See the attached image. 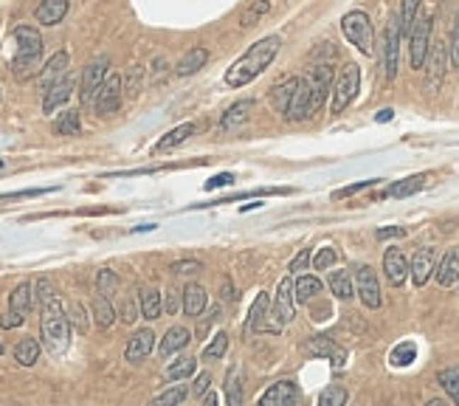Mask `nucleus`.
Wrapping results in <instances>:
<instances>
[{
    "mask_svg": "<svg viewBox=\"0 0 459 406\" xmlns=\"http://www.w3.org/2000/svg\"><path fill=\"white\" fill-rule=\"evenodd\" d=\"M206 310V291L200 285H186L183 291V313L186 316H200Z\"/></svg>",
    "mask_w": 459,
    "mask_h": 406,
    "instance_id": "26",
    "label": "nucleus"
},
{
    "mask_svg": "<svg viewBox=\"0 0 459 406\" xmlns=\"http://www.w3.org/2000/svg\"><path fill=\"white\" fill-rule=\"evenodd\" d=\"M200 271H203V266L195 263V260H181V263L172 266V274H178V276H189V274H200Z\"/></svg>",
    "mask_w": 459,
    "mask_h": 406,
    "instance_id": "51",
    "label": "nucleus"
},
{
    "mask_svg": "<svg viewBox=\"0 0 459 406\" xmlns=\"http://www.w3.org/2000/svg\"><path fill=\"white\" fill-rule=\"evenodd\" d=\"M305 350H307L310 356H316V359H330L336 367H344V361H346V350L344 347H339L330 336H313V339H307V342H305Z\"/></svg>",
    "mask_w": 459,
    "mask_h": 406,
    "instance_id": "12",
    "label": "nucleus"
},
{
    "mask_svg": "<svg viewBox=\"0 0 459 406\" xmlns=\"http://www.w3.org/2000/svg\"><path fill=\"white\" fill-rule=\"evenodd\" d=\"M108 65H110V60L102 54V57H96V60H94V62L85 68V77H82V91H79L82 105H85V102H94L96 91H99V88H102V82H105Z\"/></svg>",
    "mask_w": 459,
    "mask_h": 406,
    "instance_id": "10",
    "label": "nucleus"
},
{
    "mask_svg": "<svg viewBox=\"0 0 459 406\" xmlns=\"http://www.w3.org/2000/svg\"><path fill=\"white\" fill-rule=\"evenodd\" d=\"M51 189H23V192H8V195H0V201H20V198H37V195H45Z\"/></svg>",
    "mask_w": 459,
    "mask_h": 406,
    "instance_id": "55",
    "label": "nucleus"
},
{
    "mask_svg": "<svg viewBox=\"0 0 459 406\" xmlns=\"http://www.w3.org/2000/svg\"><path fill=\"white\" fill-rule=\"evenodd\" d=\"M358 88H361V68L358 65H344V71H341V77H339V82H336V88H333V105H330V111L333 113H344V108L358 96Z\"/></svg>",
    "mask_w": 459,
    "mask_h": 406,
    "instance_id": "6",
    "label": "nucleus"
},
{
    "mask_svg": "<svg viewBox=\"0 0 459 406\" xmlns=\"http://www.w3.org/2000/svg\"><path fill=\"white\" fill-rule=\"evenodd\" d=\"M94 108H96V116H113L121 108V77L118 74H110L102 82V88L94 96Z\"/></svg>",
    "mask_w": 459,
    "mask_h": 406,
    "instance_id": "7",
    "label": "nucleus"
},
{
    "mask_svg": "<svg viewBox=\"0 0 459 406\" xmlns=\"http://www.w3.org/2000/svg\"><path fill=\"white\" fill-rule=\"evenodd\" d=\"M414 359H417L414 342H403V344H397V347L392 350V364H395V367H409Z\"/></svg>",
    "mask_w": 459,
    "mask_h": 406,
    "instance_id": "39",
    "label": "nucleus"
},
{
    "mask_svg": "<svg viewBox=\"0 0 459 406\" xmlns=\"http://www.w3.org/2000/svg\"><path fill=\"white\" fill-rule=\"evenodd\" d=\"M115 308L110 305V296H105V293H99L96 299H94V319H96V325L99 327H110L115 322Z\"/></svg>",
    "mask_w": 459,
    "mask_h": 406,
    "instance_id": "31",
    "label": "nucleus"
},
{
    "mask_svg": "<svg viewBox=\"0 0 459 406\" xmlns=\"http://www.w3.org/2000/svg\"><path fill=\"white\" fill-rule=\"evenodd\" d=\"M319 404L322 406H344L346 404V390L344 387H330L319 395Z\"/></svg>",
    "mask_w": 459,
    "mask_h": 406,
    "instance_id": "49",
    "label": "nucleus"
},
{
    "mask_svg": "<svg viewBox=\"0 0 459 406\" xmlns=\"http://www.w3.org/2000/svg\"><path fill=\"white\" fill-rule=\"evenodd\" d=\"M237 367H231L229 370V381H226V404L229 406H239L242 404V387H239V381H237Z\"/></svg>",
    "mask_w": 459,
    "mask_h": 406,
    "instance_id": "42",
    "label": "nucleus"
},
{
    "mask_svg": "<svg viewBox=\"0 0 459 406\" xmlns=\"http://www.w3.org/2000/svg\"><path fill=\"white\" fill-rule=\"evenodd\" d=\"M14 40H17V54L11 60V74L23 82L31 79L40 71V57H42V37L37 28L31 26H17L14 28Z\"/></svg>",
    "mask_w": 459,
    "mask_h": 406,
    "instance_id": "2",
    "label": "nucleus"
},
{
    "mask_svg": "<svg viewBox=\"0 0 459 406\" xmlns=\"http://www.w3.org/2000/svg\"><path fill=\"white\" fill-rule=\"evenodd\" d=\"M152 347H155V333L147 327V330H138L130 342H127V350H124V359L130 361V364H138V361H144L149 353H152Z\"/></svg>",
    "mask_w": 459,
    "mask_h": 406,
    "instance_id": "15",
    "label": "nucleus"
},
{
    "mask_svg": "<svg viewBox=\"0 0 459 406\" xmlns=\"http://www.w3.org/2000/svg\"><path fill=\"white\" fill-rule=\"evenodd\" d=\"M54 130L60 135H79V130H82L79 111H65V113H60V119L54 122Z\"/></svg>",
    "mask_w": 459,
    "mask_h": 406,
    "instance_id": "34",
    "label": "nucleus"
},
{
    "mask_svg": "<svg viewBox=\"0 0 459 406\" xmlns=\"http://www.w3.org/2000/svg\"><path fill=\"white\" fill-rule=\"evenodd\" d=\"M31 305H34V288H31V282H20L8 293V310H17V313L26 316L31 310Z\"/></svg>",
    "mask_w": 459,
    "mask_h": 406,
    "instance_id": "23",
    "label": "nucleus"
},
{
    "mask_svg": "<svg viewBox=\"0 0 459 406\" xmlns=\"http://www.w3.org/2000/svg\"><path fill=\"white\" fill-rule=\"evenodd\" d=\"M23 322H26V316H23V313H17V310H8L6 316H0V327H6V330L20 327Z\"/></svg>",
    "mask_w": 459,
    "mask_h": 406,
    "instance_id": "54",
    "label": "nucleus"
},
{
    "mask_svg": "<svg viewBox=\"0 0 459 406\" xmlns=\"http://www.w3.org/2000/svg\"><path fill=\"white\" fill-rule=\"evenodd\" d=\"M268 9H271V3H268V0H254V3H251V6L242 11V20H239V23H242V26H254V23H256V20H259V17H262Z\"/></svg>",
    "mask_w": 459,
    "mask_h": 406,
    "instance_id": "46",
    "label": "nucleus"
},
{
    "mask_svg": "<svg viewBox=\"0 0 459 406\" xmlns=\"http://www.w3.org/2000/svg\"><path fill=\"white\" fill-rule=\"evenodd\" d=\"M420 3L423 0H403V6H400V34H409L412 31L414 17L420 11Z\"/></svg>",
    "mask_w": 459,
    "mask_h": 406,
    "instance_id": "40",
    "label": "nucleus"
},
{
    "mask_svg": "<svg viewBox=\"0 0 459 406\" xmlns=\"http://www.w3.org/2000/svg\"><path fill=\"white\" fill-rule=\"evenodd\" d=\"M426 181H429V175H412V178H406V181L392 184V186H389L383 195H392V198H409V195L420 192V189L426 186Z\"/></svg>",
    "mask_w": 459,
    "mask_h": 406,
    "instance_id": "30",
    "label": "nucleus"
},
{
    "mask_svg": "<svg viewBox=\"0 0 459 406\" xmlns=\"http://www.w3.org/2000/svg\"><path fill=\"white\" fill-rule=\"evenodd\" d=\"M434 271H437V254H434V249H420L414 254V260H412V282L417 288H423L431 279Z\"/></svg>",
    "mask_w": 459,
    "mask_h": 406,
    "instance_id": "16",
    "label": "nucleus"
},
{
    "mask_svg": "<svg viewBox=\"0 0 459 406\" xmlns=\"http://www.w3.org/2000/svg\"><path fill=\"white\" fill-rule=\"evenodd\" d=\"M313 263V257H310V252L307 249H302L296 257H293V263H290V271H305L307 266Z\"/></svg>",
    "mask_w": 459,
    "mask_h": 406,
    "instance_id": "56",
    "label": "nucleus"
},
{
    "mask_svg": "<svg viewBox=\"0 0 459 406\" xmlns=\"http://www.w3.org/2000/svg\"><path fill=\"white\" fill-rule=\"evenodd\" d=\"M372 184H378V181H361V184L344 186V189H339V192H336V198H349V195H355V192H361V189H366V186H372Z\"/></svg>",
    "mask_w": 459,
    "mask_h": 406,
    "instance_id": "60",
    "label": "nucleus"
},
{
    "mask_svg": "<svg viewBox=\"0 0 459 406\" xmlns=\"http://www.w3.org/2000/svg\"><path fill=\"white\" fill-rule=\"evenodd\" d=\"M186 398H189V390H186V387H169L166 393H161V395L155 398V404L175 406V404H181V401H186Z\"/></svg>",
    "mask_w": 459,
    "mask_h": 406,
    "instance_id": "44",
    "label": "nucleus"
},
{
    "mask_svg": "<svg viewBox=\"0 0 459 406\" xmlns=\"http://www.w3.org/2000/svg\"><path fill=\"white\" fill-rule=\"evenodd\" d=\"M251 111H254V102H251V99H242V102L231 105L229 111L223 113V119H220V130H231V128L242 125V122L248 119V113H251Z\"/></svg>",
    "mask_w": 459,
    "mask_h": 406,
    "instance_id": "29",
    "label": "nucleus"
},
{
    "mask_svg": "<svg viewBox=\"0 0 459 406\" xmlns=\"http://www.w3.org/2000/svg\"><path fill=\"white\" fill-rule=\"evenodd\" d=\"M279 48H282V40L276 37V34H271V37H262L259 43H254L234 65L229 68V74H226V82H229L231 88H242V85H248L251 79H256L271 62H273V57L279 54Z\"/></svg>",
    "mask_w": 459,
    "mask_h": 406,
    "instance_id": "1",
    "label": "nucleus"
},
{
    "mask_svg": "<svg viewBox=\"0 0 459 406\" xmlns=\"http://www.w3.org/2000/svg\"><path fill=\"white\" fill-rule=\"evenodd\" d=\"M431 28H434V17L429 11H417L414 26L409 31V48H412V68H423L431 51Z\"/></svg>",
    "mask_w": 459,
    "mask_h": 406,
    "instance_id": "4",
    "label": "nucleus"
},
{
    "mask_svg": "<svg viewBox=\"0 0 459 406\" xmlns=\"http://www.w3.org/2000/svg\"><path fill=\"white\" fill-rule=\"evenodd\" d=\"M383 271H386V279L397 288V285H403L406 276L412 274V263L406 260V254H403L400 249H389V252L383 254Z\"/></svg>",
    "mask_w": 459,
    "mask_h": 406,
    "instance_id": "14",
    "label": "nucleus"
},
{
    "mask_svg": "<svg viewBox=\"0 0 459 406\" xmlns=\"http://www.w3.org/2000/svg\"><path fill=\"white\" fill-rule=\"evenodd\" d=\"M65 313H68V322H71V327H76L79 333H85V330H88V313H85V308H82L79 302H71Z\"/></svg>",
    "mask_w": 459,
    "mask_h": 406,
    "instance_id": "43",
    "label": "nucleus"
},
{
    "mask_svg": "<svg viewBox=\"0 0 459 406\" xmlns=\"http://www.w3.org/2000/svg\"><path fill=\"white\" fill-rule=\"evenodd\" d=\"M229 350V333H217L212 342H209V347L203 350V361H215V359H223V353Z\"/></svg>",
    "mask_w": 459,
    "mask_h": 406,
    "instance_id": "41",
    "label": "nucleus"
},
{
    "mask_svg": "<svg viewBox=\"0 0 459 406\" xmlns=\"http://www.w3.org/2000/svg\"><path fill=\"white\" fill-rule=\"evenodd\" d=\"M229 184H234V175L231 172H220V175L206 181V189H217V186H229Z\"/></svg>",
    "mask_w": 459,
    "mask_h": 406,
    "instance_id": "58",
    "label": "nucleus"
},
{
    "mask_svg": "<svg viewBox=\"0 0 459 406\" xmlns=\"http://www.w3.org/2000/svg\"><path fill=\"white\" fill-rule=\"evenodd\" d=\"M299 404V387L293 381H276L259 395V406H293Z\"/></svg>",
    "mask_w": 459,
    "mask_h": 406,
    "instance_id": "13",
    "label": "nucleus"
},
{
    "mask_svg": "<svg viewBox=\"0 0 459 406\" xmlns=\"http://www.w3.org/2000/svg\"><path fill=\"white\" fill-rule=\"evenodd\" d=\"M355 293L361 296V302L366 308H380V285H378V276L369 266H358L355 269Z\"/></svg>",
    "mask_w": 459,
    "mask_h": 406,
    "instance_id": "9",
    "label": "nucleus"
},
{
    "mask_svg": "<svg viewBox=\"0 0 459 406\" xmlns=\"http://www.w3.org/2000/svg\"><path fill=\"white\" fill-rule=\"evenodd\" d=\"M437 381H440V387L448 393V398L459 404V367H448V370H440V376H437Z\"/></svg>",
    "mask_w": 459,
    "mask_h": 406,
    "instance_id": "36",
    "label": "nucleus"
},
{
    "mask_svg": "<svg viewBox=\"0 0 459 406\" xmlns=\"http://www.w3.org/2000/svg\"><path fill=\"white\" fill-rule=\"evenodd\" d=\"M65 74H68V54H65V51H57V54L48 60V65L42 68V74H40V88H42V91L51 88V85L60 82Z\"/></svg>",
    "mask_w": 459,
    "mask_h": 406,
    "instance_id": "20",
    "label": "nucleus"
},
{
    "mask_svg": "<svg viewBox=\"0 0 459 406\" xmlns=\"http://www.w3.org/2000/svg\"><path fill=\"white\" fill-rule=\"evenodd\" d=\"M195 130H198V128H195L192 122H186V125H181V128H175V130H169V133L164 135V138L158 141V147H155V150H158V152H166V150H172V147L183 144L189 135H195Z\"/></svg>",
    "mask_w": 459,
    "mask_h": 406,
    "instance_id": "32",
    "label": "nucleus"
},
{
    "mask_svg": "<svg viewBox=\"0 0 459 406\" xmlns=\"http://www.w3.org/2000/svg\"><path fill=\"white\" fill-rule=\"evenodd\" d=\"M192 342V333L186 327H169L166 336L161 339V356H172L178 350H183Z\"/></svg>",
    "mask_w": 459,
    "mask_h": 406,
    "instance_id": "24",
    "label": "nucleus"
},
{
    "mask_svg": "<svg viewBox=\"0 0 459 406\" xmlns=\"http://www.w3.org/2000/svg\"><path fill=\"white\" fill-rule=\"evenodd\" d=\"M37 359H40V342H37V339H31V336L20 339V342H17V347H14V361H17V364H23V367H34V364H37Z\"/></svg>",
    "mask_w": 459,
    "mask_h": 406,
    "instance_id": "28",
    "label": "nucleus"
},
{
    "mask_svg": "<svg viewBox=\"0 0 459 406\" xmlns=\"http://www.w3.org/2000/svg\"><path fill=\"white\" fill-rule=\"evenodd\" d=\"M406 235V229L403 226H383V229H378V240H389V237H403Z\"/></svg>",
    "mask_w": 459,
    "mask_h": 406,
    "instance_id": "59",
    "label": "nucleus"
},
{
    "mask_svg": "<svg viewBox=\"0 0 459 406\" xmlns=\"http://www.w3.org/2000/svg\"><path fill=\"white\" fill-rule=\"evenodd\" d=\"M293 308H296V291H293V279H282L279 282V291H276V302H273V319H276V327L279 325H288L293 319Z\"/></svg>",
    "mask_w": 459,
    "mask_h": 406,
    "instance_id": "11",
    "label": "nucleus"
},
{
    "mask_svg": "<svg viewBox=\"0 0 459 406\" xmlns=\"http://www.w3.org/2000/svg\"><path fill=\"white\" fill-rule=\"evenodd\" d=\"M181 296H183V293H178L175 288H169V291H166V296H164V310H166L169 316H172V313H175V310L183 305V302H181Z\"/></svg>",
    "mask_w": 459,
    "mask_h": 406,
    "instance_id": "53",
    "label": "nucleus"
},
{
    "mask_svg": "<svg viewBox=\"0 0 459 406\" xmlns=\"http://www.w3.org/2000/svg\"><path fill=\"white\" fill-rule=\"evenodd\" d=\"M265 310H268V293L262 291L256 299H254V305H251V310H248V327L251 330H262V316H265Z\"/></svg>",
    "mask_w": 459,
    "mask_h": 406,
    "instance_id": "38",
    "label": "nucleus"
},
{
    "mask_svg": "<svg viewBox=\"0 0 459 406\" xmlns=\"http://www.w3.org/2000/svg\"><path fill=\"white\" fill-rule=\"evenodd\" d=\"M0 353H3V344H0Z\"/></svg>",
    "mask_w": 459,
    "mask_h": 406,
    "instance_id": "62",
    "label": "nucleus"
},
{
    "mask_svg": "<svg viewBox=\"0 0 459 406\" xmlns=\"http://www.w3.org/2000/svg\"><path fill=\"white\" fill-rule=\"evenodd\" d=\"M68 14V0H42L37 6V23L42 26H57Z\"/></svg>",
    "mask_w": 459,
    "mask_h": 406,
    "instance_id": "22",
    "label": "nucleus"
},
{
    "mask_svg": "<svg viewBox=\"0 0 459 406\" xmlns=\"http://www.w3.org/2000/svg\"><path fill=\"white\" fill-rule=\"evenodd\" d=\"M138 316H141V302H135V299H130V296H127V299L121 302V310H118V319H121L124 325H132V322H135Z\"/></svg>",
    "mask_w": 459,
    "mask_h": 406,
    "instance_id": "48",
    "label": "nucleus"
},
{
    "mask_svg": "<svg viewBox=\"0 0 459 406\" xmlns=\"http://www.w3.org/2000/svg\"><path fill=\"white\" fill-rule=\"evenodd\" d=\"M118 276H115L113 271H99V276H96V288H99V293H105V296H113L115 291H118Z\"/></svg>",
    "mask_w": 459,
    "mask_h": 406,
    "instance_id": "47",
    "label": "nucleus"
},
{
    "mask_svg": "<svg viewBox=\"0 0 459 406\" xmlns=\"http://www.w3.org/2000/svg\"><path fill=\"white\" fill-rule=\"evenodd\" d=\"M206 60H209V51H206V48H192V51L183 54V60H181L178 68H175V74H178V77H189V74L200 71V68L206 65Z\"/></svg>",
    "mask_w": 459,
    "mask_h": 406,
    "instance_id": "25",
    "label": "nucleus"
},
{
    "mask_svg": "<svg viewBox=\"0 0 459 406\" xmlns=\"http://www.w3.org/2000/svg\"><path fill=\"white\" fill-rule=\"evenodd\" d=\"M341 31H344V37L361 51V54H372V43H375V34H372V23H369V14L366 11H361V9H355V11H349L344 14V20H341Z\"/></svg>",
    "mask_w": 459,
    "mask_h": 406,
    "instance_id": "5",
    "label": "nucleus"
},
{
    "mask_svg": "<svg viewBox=\"0 0 459 406\" xmlns=\"http://www.w3.org/2000/svg\"><path fill=\"white\" fill-rule=\"evenodd\" d=\"M448 51H451V65L459 68V11H457V17H454V31H451V45H448Z\"/></svg>",
    "mask_w": 459,
    "mask_h": 406,
    "instance_id": "52",
    "label": "nucleus"
},
{
    "mask_svg": "<svg viewBox=\"0 0 459 406\" xmlns=\"http://www.w3.org/2000/svg\"><path fill=\"white\" fill-rule=\"evenodd\" d=\"M71 94H74V79L65 74L60 82H54L51 88H45V99H42V111L45 113H54L60 105H65L68 99H71Z\"/></svg>",
    "mask_w": 459,
    "mask_h": 406,
    "instance_id": "18",
    "label": "nucleus"
},
{
    "mask_svg": "<svg viewBox=\"0 0 459 406\" xmlns=\"http://www.w3.org/2000/svg\"><path fill=\"white\" fill-rule=\"evenodd\" d=\"M293 291H296V302H310L322 293V282L316 276H299L293 282Z\"/></svg>",
    "mask_w": 459,
    "mask_h": 406,
    "instance_id": "33",
    "label": "nucleus"
},
{
    "mask_svg": "<svg viewBox=\"0 0 459 406\" xmlns=\"http://www.w3.org/2000/svg\"><path fill=\"white\" fill-rule=\"evenodd\" d=\"M446 62H448V48L446 43H437L434 51H431V62H429V79H426V88L434 94L443 79H446Z\"/></svg>",
    "mask_w": 459,
    "mask_h": 406,
    "instance_id": "17",
    "label": "nucleus"
},
{
    "mask_svg": "<svg viewBox=\"0 0 459 406\" xmlns=\"http://www.w3.org/2000/svg\"><path fill=\"white\" fill-rule=\"evenodd\" d=\"M209 384H212V376H209V373H200V376H198V381H195V387H192V395H195V398H200V395L209 390Z\"/></svg>",
    "mask_w": 459,
    "mask_h": 406,
    "instance_id": "57",
    "label": "nucleus"
},
{
    "mask_svg": "<svg viewBox=\"0 0 459 406\" xmlns=\"http://www.w3.org/2000/svg\"><path fill=\"white\" fill-rule=\"evenodd\" d=\"M138 302H141V316L144 319H161V310H164V299L155 288H144L138 293Z\"/></svg>",
    "mask_w": 459,
    "mask_h": 406,
    "instance_id": "27",
    "label": "nucleus"
},
{
    "mask_svg": "<svg viewBox=\"0 0 459 406\" xmlns=\"http://www.w3.org/2000/svg\"><path fill=\"white\" fill-rule=\"evenodd\" d=\"M195 359H178V361H172L169 367H166V381H181V378H189V376H195Z\"/></svg>",
    "mask_w": 459,
    "mask_h": 406,
    "instance_id": "37",
    "label": "nucleus"
},
{
    "mask_svg": "<svg viewBox=\"0 0 459 406\" xmlns=\"http://www.w3.org/2000/svg\"><path fill=\"white\" fill-rule=\"evenodd\" d=\"M389 119H392V111H380L378 113V122H389Z\"/></svg>",
    "mask_w": 459,
    "mask_h": 406,
    "instance_id": "61",
    "label": "nucleus"
},
{
    "mask_svg": "<svg viewBox=\"0 0 459 406\" xmlns=\"http://www.w3.org/2000/svg\"><path fill=\"white\" fill-rule=\"evenodd\" d=\"M400 20H392L386 26V34H383V71H386V79L392 82L397 77V62H400Z\"/></svg>",
    "mask_w": 459,
    "mask_h": 406,
    "instance_id": "8",
    "label": "nucleus"
},
{
    "mask_svg": "<svg viewBox=\"0 0 459 406\" xmlns=\"http://www.w3.org/2000/svg\"><path fill=\"white\" fill-rule=\"evenodd\" d=\"M299 79L302 77H288L285 82H279V85H273L271 88V105H273V111L276 113H288V108H290V102H293V94H296V88H299Z\"/></svg>",
    "mask_w": 459,
    "mask_h": 406,
    "instance_id": "19",
    "label": "nucleus"
},
{
    "mask_svg": "<svg viewBox=\"0 0 459 406\" xmlns=\"http://www.w3.org/2000/svg\"><path fill=\"white\" fill-rule=\"evenodd\" d=\"M330 291H333L339 299H349V296L355 293L349 271H333V274H330Z\"/></svg>",
    "mask_w": 459,
    "mask_h": 406,
    "instance_id": "35",
    "label": "nucleus"
},
{
    "mask_svg": "<svg viewBox=\"0 0 459 406\" xmlns=\"http://www.w3.org/2000/svg\"><path fill=\"white\" fill-rule=\"evenodd\" d=\"M34 299L40 302V305H48V302H54L57 299V291H54V282L51 279H37V285H34Z\"/></svg>",
    "mask_w": 459,
    "mask_h": 406,
    "instance_id": "45",
    "label": "nucleus"
},
{
    "mask_svg": "<svg viewBox=\"0 0 459 406\" xmlns=\"http://www.w3.org/2000/svg\"><path fill=\"white\" fill-rule=\"evenodd\" d=\"M336 257H339V254H336V249H322V252L313 257V266H316L319 271H327L333 263H336Z\"/></svg>",
    "mask_w": 459,
    "mask_h": 406,
    "instance_id": "50",
    "label": "nucleus"
},
{
    "mask_svg": "<svg viewBox=\"0 0 459 406\" xmlns=\"http://www.w3.org/2000/svg\"><path fill=\"white\" fill-rule=\"evenodd\" d=\"M434 276H437V282L443 285V288H451V285H457L459 282V252L457 249H451L440 263H437V271H434Z\"/></svg>",
    "mask_w": 459,
    "mask_h": 406,
    "instance_id": "21",
    "label": "nucleus"
},
{
    "mask_svg": "<svg viewBox=\"0 0 459 406\" xmlns=\"http://www.w3.org/2000/svg\"><path fill=\"white\" fill-rule=\"evenodd\" d=\"M40 333H42V344L51 356L65 353L68 342H71V322L65 308L54 299L48 305H42V319H40Z\"/></svg>",
    "mask_w": 459,
    "mask_h": 406,
    "instance_id": "3",
    "label": "nucleus"
}]
</instances>
